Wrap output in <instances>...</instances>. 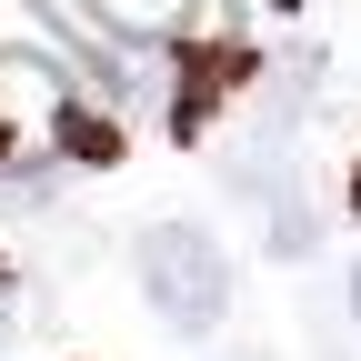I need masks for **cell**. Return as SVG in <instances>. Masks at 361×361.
<instances>
[{"mask_svg": "<svg viewBox=\"0 0 361 361\" xmlns=\"http://www.w3.org/2000/svg\"><path fill=\"white\" fill-rule=\"evenodd\" d=\"M130 271H141V291H151V322H171L180 341L221 331V311H231V261H221V241L201 221H151L141 251H130Z\"/></svg>", "mask_w": 361, "mask_h": 361, "instance_id": "1", "label": "cell"}, {"mask_svg": "<svg viewBox=\"0 0 361 361\" xmlns=\"http://www.w3.org/2000/svg\"><path fill=\"white\" fill-rule=\"evenodd\" d=\"M0 121L20 130V141H61L71 90H61V71L40 61V51H0Z\"/></svg>", "mask_w": 361, "mask_h": 361, "instance_id": "2", "label": "cell"}, {"mask_svg": "<svg viewBox=\"0 0 361 361\" xmlns=\"http://www.w3.org/2000/svg\"><path fill=\"white\" fill-rule=\"evenodd\" d=\"M61 151H71V161H121V130H111V111H80V101H71V121H61Z\"/></svg>", "mask_w": 361, "mask_h": 361, "instance_id": "3", "label": "cell"}, {"mask_svg": "<svg viewBox=\"0 0 361 361\" xmlns=\"http://www.w3.org/2000/svg\"><path fill=\"white\" fill-rule=\"evenodd\" d=\"M20 151H30V141H20L11 121H0V171H20Z\"/></svg>", "mask_w": 361, "mask_h": 361, "instance_id": "4", "label": "cell"}, {"mask_svg": "<svg viewBox=\"0 0 361 361\" xmlns=\"http://www.w3.org/2000/svg\"><path fill=\"white\" fill-rule=\"evenodd\" d=\"M11 331H20V311H11V281H0V351H11Z\"/></svg>", "mask_w": 361, "mask_h": 361, "instance_id": "5", "label": "cell"}, {"mask_svg": "<svg viewBox=\"0 0 361 361\" xmlns=\"http://www.w3.org/2000/svg\"><path fill=\"white\" fill-rule=\"evenodd\" d=\"M341 291H351V322H361V261H351V281H341Z\"/></svg>", "mask_w": 361, "mask_h": 361, "instance_id": "6", "label": "cell"}, {"mask_svg": "<svg viewBox=\"0 0 361 361\" xmlns=\"http://www.w3.org/2000/svg\"><path fill=\"white\" fill-rule=\"evenodd\" d=\"M351 221H361V161H351Z\"/></svg>", "mask_w": 361, "mask_h": 361, "instance_id": "7", "label": "cell"}]
</instances>
